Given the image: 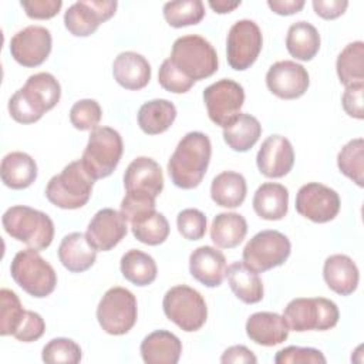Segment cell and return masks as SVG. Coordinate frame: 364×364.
<instances>
[{
	"mask_svg": "<svg viewBox=\"0 0 364 364\" xmlns=\"http://www.w3.org/2000/svg\"><path fill=\"white\" fill-rule=\"evenodd\" d=\"M127 223L128 222L121 212L111 208H104L92 216L85 235L97 250L108 252L127 236Z\"/></svg>",
	"mask_w": 364,
	"mask_h": 364,
	"instance_id": "ac0fdd59",
	"label": "cell"
},
{
	"mask_svg": "<svg viewBox=\"0 0 364 364\" xmlns=\"http://www.w3.org/2000/svg\"><path fill=\"white\" fill-rule=\"evenodd\" d=\"M0 176L7 188L26 189L37 178V164L26 152H10L1 159Z\"/></svg>",
	"mask_w": 364,
	"mask_h": 364,
	"instance_id": "83f0119b",
	"label": "cell"
},
{
	"mask_svg": "<svg viewBox=\"0 0 364 364\" xmlns=\"http://www.w3.org/2000/svg\"><path fill=\"white\" fill-rule=\"evenodd\" d=\"M169 60L185 77L195 82L213 75L219 65L213 46L198 34L176 38Z\"/></svg>",
	"mask_w": 364,
	"mask_h": 364,
	"instance_id": "5b68a950",
	"label": "cell"
},
{
	"mask_svg": "<svg viewBox=\"0 0 364 364\" xmlns=\"http://www.w3.org/2000/svg\"><path fill=\"white\" fill-rule=\"evenodd\" d=\"M131 230L136 240L144 245L158 246L164 243L169 236V223L164 213L152 212L151 215L139 219L131 225Z\"/></svg>",
	"mask_w": 364,
	"mask_h": 364,
	"instance_id": "f35d334b",
	"label": "cell"
},
{
	"mask_svg": "<svg viewBox=\"0 0 364 364\" xmlns=\"http://www.w3.org/2000/svg\"><path fill=\"white\" fill-rule=\"evenodd\" d=\"M10 273L13 280L36 299L50 296L57 286V273L53 266L40 256L38 250L30 247L16 253Z\"/></svg>",
	"mask_w": 364,
	"mask_h": 364,
	"instance_id": "8992f818",
	"label": "cell"
},
{
	"mask_svg": "<svg viewBox=\"0 0 364 364\" xmlns=\"http://www.w3.org/2000/svg\"><path fill=\"white\" fill-rule=\"evenodd\" d=\"M94 182L81 159L73 161L48 181L46 198L57 208L80 209L90 200Z\"/></svg>",
	"mask_w": 364,
	"mask_h": 364,
	"instance_id": "277c9868",
	"label": "cell"
},
{
	"mask_svg": "<svg viewBox=\"0 0 364 364\" xmlns=\"http://www.w3.org/2000/svg\"><path fill=\"white\" fill-rule=\"evenodd\" d=\"M119 267L122 276L139 287L154 283L158 274V267L154 257L138 249H131L124 253Z\"/></svg>",
	"mask_w": 364,
	"mask_h": 364,
	"instance_id": "e575fe53",
	"label": "cell"
},
{
	"mask_svg": "<svg viewBox=\"0 0 364 364\" xmlns=\"http://www.w3.org/2000/svg\"><path fill=\"white\" fill-rule=\"evenodd\" d=\"M337 165L343 175L361 188L364 185V139L348 141L337 155Z\"/></svg>",
	"mask_w": 364,
	"mask_h": 364,
	"instance_id": "8d00e7d4",
	"label": "cell"
},
{
	"mask_svg": "<svg viewBox=\"0 0 364 364\" xmlns=\"http://www.w3.org/2000/svg\"><path fill=\"white\" fill-rule=\"evenodd\" d=\"M155 199L152 195L145 192L129 191L125 193L121 202V215L128 223H135L139 219L155 212Z\"/></svg>",
	"mask_w": 364,
	"mask_h": 364,
	"instance_id": "b9f144b4",
	"label": "cell"
},
{
	"mask_svg": "<svg viewBox=\"0 0 364 364\" xmlns=\"http://www.w3.org/2000/svg\"><path fill=\"white\" fill-rule=\"evenodd\" d=\"M212 155L210 139L199 131L188 132L168 161V173L175 186L193 189L200 185Z\"/></svg>",
	"mask_w": 364,
	"mask_h": 364,
	"instance_id": "6da1fadb",
	"label": "cell"
},
{
	"mask_svg": "<svg viewBox=\"0 0 364 364\" xmlns=\"http://www.w3.org/2000/svg\"><path fill=\"white\" fill-rule=\"evenodd\" d=\"M164 17L175 28L193 26L205 17V6L200 0L168 1L164 4Z\"/></svg>",
	"mask_w": 364,
	"mask_h": 364,
	"instance_id": "74e56055",
	"label": "cell"
},
{
	"mask_svg": "<svg viewBox=\"0 0 364 364\" xmlns=\"http://www.w3.org/2000/svg\"><path fill=\"white\" fill-rule=\"evenodd\" d=\"M220 361L223 364H230V363H235V364H240V363H257V358L256 355L253 354L252 350H249L247 347L245 346H232L229 348H226L220 357Z\"/></svg>",
	"mask_w": 364,
	"mask_h": 364,
	"instance_id": "816d5d0a",
	"label": "cell"
},
{
	"mask_svg": "<svg viewBox=\"0 0 364 364\" xmlns=\"http://www.w3.org/2000/svg\"><path fill=\"white\" fill-rule=\"evenodd\" d=\"M225 255L212 246H199L189 256V272L195 280L206 287H218L226 276Z\"/></svg>",
	"mask_w": 364,
	"mask_h": 364,
	"instance_id": "ffe728a7",
	"label": "cell"
},
{
	"mask_svg": "<svg viewBox=\"0 0 364 364\" xmlns=\"http://www.w3.org/2000/svg\"><path fill=\"white\" fill-rule=\"evenodd\" d=\"M164 313L181 330L198 331L208 318V307L202 294L185 284L171 287L162 300Z\"/></svg>",
	"mask_w": 364,
	"mask_h": 364,
	"instance_id": "30bf717a",
	"label": "cell"
},
{
	"mask_svg": "<svg viewBox=\"0 0 364 364\" xmlns=\"http://www.w3.org/2000/svg\"><path fill=\"white\" fill-rule=\"evenodd\" d=\"M97 252L85 233L73 232L63 237L58 246V259L68 272L81 273L95 263Z\"/></svg>",
	"mask_w": 364,
	"mask_h": 364,
	"instance_id": "d4e9b609",
	"label": "cell"
},
{
	"mask_svg": "<svg viewBox=\"0 0 364 364\" xmlns=\"http://www.w3.org/2000/svg\"><path fill=\"white\" fill-rule=\"evenodd\" d=\"M124 144L118 131L109 127H97L91 131L81 162L97 181L109 176L119 164Z\"/></svg>",
	"mask_w": 364,
	"mask_h": 364,
	"instance_id": "ba28073f",
	"label": "cell"
},
{
	"mask_svg": "<svg viewBox=\"0 0 364 364\" xmlns=\"http://www.w3.org/2000/svg\"><path fill=\"white\" fill-rule=\"evenodd\" d=\"M158 81L161 84V87L169 92L173 94H185L188 92L195 81L189 80L188 77H185L172 63L169 58H166L158 71Z\"/></svg>",
	"mask_w": 364,
	"mask_h": 364,
	"instance_id": "bcb514c9",
	"label": "cell"
},
{
	"mask_svg": "<svg viewBox=\"0 0 364 364\" xmlns=\"http://www.w3.org/2000/svg\"><path fill=\"white\" fill-rule=\"evenodd\" d=\"M337 75L346 87L364 84V43L353 41L347 44L337 57Z\"/></svg>",
	"mask_w": 364,
	"mask_h": 364,
	"instance_id": "d590c367",
	"label": "cell"
},
{
	"mask_svg": "<svg viewBox=\"0 0 364 364\" xmlns=\"http://www.w3.org/2000/svg\"><path fill=\"white\" fill-rule=\"evenodd\" d=\"M341 104L347 115L363 119L364 118V84H354L346 87L341 97Z\"/></svg>",
	"mask_w": 364,
	"mask_h": 364,
	"instance_id": "681fc988",
	"label": "cell"
},
{
	"mask_svg": "<svg viewBox=\"0 0 364 364\" xmlns=\"http://www.w3.org/2000/svg\"><path fill=\"white\" fill-rule=\"evenodd\" d=\"M179 233L188 240H199L206 233V216L195 208L183 209L176 216Z\"/></svg>",
	"mask_w": 364,
	"mask_h": 364,
	"instance_id": "ee69618b",
	"label": "cell"
},
{
	"mask_svg": "<svg viewBox=\"0 0 364 364\" xmlns=\"http://www.w3.org/2000/svg\"><path fill=\"white\" fill-rule=\"evenodd\" d=\"M44 331H46V323L43 317L36 311L26 310L23 320L20 321V324L13 333V337L23 343H31L38 340L44 334Z\"/></svg>",
	"mask_w": 364,
	"mask_h": 364,
	"instance_id": "7dc6e473",
	"label": "cell"
},
{
	"mask_svg": "<svg viewBox=\"0 0 364 364\" xmlns=\"http://www.w3.org/2000/svg\"><path fill=\"white\" fill-rule=\"evenodd\" d=\"M102 109L95 100L85 98L77 101L70 109V122L80 131H92L101 121Z\"/></svg>",
	"mask_w": 364,
	"mask_h": 364,
	"instance_id": "7bdbcfd3",
	"label": "cell"
},
{
	"mask_svg": "<svg viewBox=\"0 0 364 364\" xmlns=\"http://www.w3.org/2000/svg\"><path fill=\"white\" fill-rule=\"evenodd\" d=\"M256 215L264 220H280L289 209V191L276 182L262 183L252 200Z\"/></svg>",
	"mask_w": 364,
	"mask_h": 364,
	"instance_id": "4316f807",
	"label": "cell"
},
{
	"mask_svg": "<svg viewBox=\"0 0 364 364\" xmlns=\"http://www.w3.org/2000/svg\"><path fill=\"white\" fill-rule=\"evenodd\" d=\"M181 354V340L168 330L152 331L141 343V355L146 364H176Z\"/></svg>",
	"mask_w": 364,
	"mask_h": 364,
	"instance_id": "484cf974",
	"label": "cell"
},
{
	"mask_svg": "<svg viewBox=\"0 0 364 364\" xmlns=\"http://www.w3.org/2000/svg\"><path fill=\"white\" fill-rule=\"evenodd\" d=\"M247 193L246 179L235 171H225L216 175L210 185L212 200L222 208H237Z\"/></svg>",
	"mask_w": 364,
	"mask_h": 364,
	"instance_id": "f546056e",
	"label": "cell"
},
{
	"mask_svg": "<svg viewBox=\"0 0 364 364\" xmlns=\"http://www.w3.org/2000/svg\"><path fill=\"white\" fill-rule=\"evenodd\" d=\"M283 317L290 330L326 331L337 326L340 318L338 307L324 297H299L289 301Z\"/></svg>",
	"mask_w": 364,
	"mask_h": 364,
	"instance_id": "52a82bcc",
	"label": "cell"
},
{
	"mask_svg": "<svg viewBox=\"0 0 364 364\" xmlns=\"http://www.w3.org/2000/svg\"><path fill=\"white\" fill-rule=\"evenodd\" d=\"M124 188L127 192L136 191L159 196L164 189V175L159 164L148 156L135 158L124 173Z\"/></svg>",
	"mask_w": 364,
	"mask_h": 364,
	"instance_id": "44dd1931",
	"label": "cell"
},
{
	"mask_svg": "<svg viewBox=\"0 0 364 364\" xmlns=\"http://www.w3.org/2000/svg\"><path fill=\"white\" fill-rule=\"evenodd\" d=\"M115 0H80L64 13V26L75 37H88L117 10Z\"/></svg>",
	"mask_w": 364,
	"mask_h": 364,
	"instance_id": "9a60e30c",
	"label": "cell"
},
{
	"mask_svg": "<svg viewBox=\"0 0 364 364\" xmlns=\"http://www.w3.org/2000/svg\"><path fill=\"white\" fill-rule=\"evenodd\" d=\"M30 18L47 20L58 14L63 7L61 0H26L20 3Z\"/></svg>",
	"mask_w": 364,
	"mask_h": 364,
	"instance_id": "c3c4849f",
	"label": "cell"
},
{
	"mask_svg": "<svg viewBox=\"0 0 364 364\" xmlns=\"http://www.w3.org/2000/svg\"><path fill=\"white\" fill-rule=\"evenodd\" d=\"M247 233L246 219L236 212H222L216 215L210 226L212 242L222 249H233Z\"/></svg>",
	"mask_w": 364,
	"mask_h": 364,
	"instance_id": "1f68e13d",
	"label": "cell"
},
{
	"mask_svg": "<svg viewBox=\"0 0 364 364\" xmlns=\"http://www.w3.org/2000/svg\"><path fill=\"white\" fill-rule=\"evenodd\" d=\"M348 7V1L346 0H314L313 9L316 14L324 20H334L344 14Z\"/></svg>",
	"mask_w": 364,
	"mask_h": 364,
	"instance_id": "f907efd6",
	"label": "cell"
},
{
	"mask_svg": "<svg viewBox=\"0 0 364 364\" xmlns=\"http://www.w3.org/2000/svg\"><path fill=\"white\" fill-rule=\"evenodd\" d=\"M240 6V1H226V0H216V1H209V7L218 13V14H226L233 11Z\"/></svg>",
	"mask_w": 364,
	"mask_h": 364,
	"instance_id": "db71d44e",
	"label": "cell"
},
{
	"mask_svg": "<svg viewBox=\"0 0 364 364\" xmlns=\"http://www.w3.org/2000/svg\"><path fill=\"white\" fill-rule=\"evenodd\" d=\"M324 354L313 347L289 346L274 355L276 364H326Z\"/></svg>",
	"mask_w": 364,
	"mask_h": 364,
	"instance_id": "f6af8a7d",
	"label": "cell"
},
{
	"mask_svg": "<svg viewBox=\"0 0 364 364\" xmlns=\"http://www.w3.org/2000/svg\"><path fill=\"white\" fill-rule=\"evenodd\" d=\"M0 334L13 336L23 320L26 310L23 309L18 296L9 289L0 290Z\"/></svg>",
	"mask_w": 364,
	"mask_h": 364,
	"instance_id": "60d3db41",
	"label": "cell"
},
{
	"mask_svg": "<svg viewBox=\"0 0 364 364\" xmlns=\"http://www.w3.org/2000/svg\"><path fill=\"white\" fill-rule=\"evenodd\" d=\"M112 75L122 88L138 91L148 85L151 65L144 55L135 51H124L114 60Z\"/></svg>",
	"mask_w": 364,
	"mask_h": 364,
	"instance_id": "603a6c76",
	"label": "cell"
},
{
	"mask_svg": "<svg viewBox=\"0 0 364 364\" xmlns=\"http://www.w3.org/2000/svg\"><path fill=\"white\" fill-rule=\"evenodd\" d=\"M267 6L276 14L291 16L299 13L304 7V1L303 0H269Z\"/></svg>",
	"mask_w": 364,
	"mask_h": 364,
	"instance_id": "f5cc1de1",
	"label": "cell"
},
{
	"mask_svg": "<svg viewBox=\"0 0 364 364\" xmlns=\"http://www.w3.org/2000/svg\"><path fill=\"white\" fill-rule=\"evenodd\" d=\"M176 118V107L164 98L151 100L138 111V125L148 135H158L171 128Z\"/></svg>",
	"mask_w": 364,
	"mask_h": 364,
	"instance_id": "d6a6232c",
	"label": "cell"
},
{
	"mask_svg": "<svg viewBox=\"0 0 364 364\" xmlns=\"http://www.w3.org/2000/svg\"><path fill=\"white\" fill-rule=\"evenodd\" d=\"M266 85L272 94L282 100H296L307 91L310 77L301 64L284 60L270 65L266 74Z\"/></svg>",
	"mask_w": 364,
	"mask_h": 364,
	"instance_id": "e0dca14e",
	"label": "cell"
},
{
	"mask_svg": "<svg viewBox=\"0 0 364 364\" xmlns=\"http://www.w3.org/2000/svg\"><path fill=\"white\" fill-rule=\"evenodd\" d=\"M1 223L7 235L38 252L47 249L54 239L51 218L30 206L16 205L9 208L3 213Z\"/></svg>",
	"mask_w": 364,
	"mask_h": 364,
	"instance_id": "3957f363",
	"label": "cell"
},
{
	"mask_svg": "<svg viewBox=\"0 0 364 364\" xmlns=\"http://www.w3.org/2000/svg\"><path fill=\"white\" fill-rule=\"evenodd\" d=\"M226 276L233 294L243 303L255 304L263 299L264 289L259 273L246 267L243 262L232 263L226 270Z\"/></svg>",
	"mask_w": 364,
	"mask_h": 364,
	"instance_id": "f1b7e54d",
	"label": "cell"
},
{
	"mask_svg": "<svg viewBox=\"0 0 364 364\" xmlns=\"http://www.w3.org/2000/svg\"><path fill=\"white\" fill-rule=\"evenodd\" d=\"M291 245L286 235L279 230H262L245 246L242 259L246 267L256 273L282 266L290 256Z\"/></svg>",
	"mask_w": 364,
	"mask_h": 364,
	"instance_id": "8fae6325",
	"label": "cell"
},
{
	"mask_svg": "<svg viewBox=\"0 0 364 364\" xmlns=\"http://www.w3.org/2000/svg\"><path fill=\"white\" fill-rule=\"evenodd\" d=\"M138 303L132 291L125 287H111L101 297L97 307V320L101 328L111 336L127 334L136 323Z\"/></svg>",
	"mask_w": 364,
	"mask_h": 364,
	"instance_id": "9c48e42d",
	"label": "cell"
},
{
	"mask_svg": "<svg viewBox=\"0 0 364 364\" xmlns=\"http://www.w3.org/2000/svg\"><path fill=\"white\" fill-rule=\"evenodd\" d=\"M289 326L283 316L272 311L253 313L246 321L247 337L264 347L282 344L289 337Z\"/></svg>",
	"mask_w": 364,
	"mask_h": 364,
	"instance_id": "7402d4cb",
	"label": "cell"
},
{
	"mask_svg": "<svg viewBox=\"0 0 364 364\" xmlns=\"http://www.w3.org/2000/svg\"><path fill=\"white\" fill-rule=\"evenodd\" d=\"M262 46V31L253 20L236 21L230 27L226 40L228 64L236 71L247 70L257 60Z\"/></svg>",
	"mask_w": 364,
	"mask_h": 364,
	"instance_id": "4fadbf2b",
	"label": "cell"
},
{
	"mask_svg": "<svg viewBox=\"0 0 364 364\" xmlns=\"http://www.w3.org/2000/svg\"><path fill=\"white\" fill-rule=\"evenodd\" d=\"M203 102L210 121L226 128L240 114V108L245 102V90L239 82L222 78L205 88Z\"/></svg>",
	"mask_w": 364,
	"mask_h": 364,
	"instance_id": "7c38bea8",
	"label": "cell"
},
{
	"mask_svg": "<svg viewBox=\"0 0 364 364\" xmlns=\"http://www.w3.org/2000/svg\"><path fill=\"white\" fill-rule=\"evenodd\" d=\"M320 34L307 21L293 23L286 36V48L291 57L300 61H310L320 50Z\"/></svg>",
	"mask_w": 364,
	"mask_h": 364,
	"instance_id": "4dcf8cb0",
	"label": "cell"
},
{
	"mask_svg": "<svg viewBox=\"0 0 364 364\" xmlns=\"http://www.w3.org/2000/svg\"><path fill=\"white\" fill-rule=\"evenodd\" d=\"M323 277L328 289L340 296H350L358 287L360 272L347 255H331L323 266Z\"/></svg>",
	"mask_w": 364,
	"mask_h": 364,
	"instance_id": "cb8c5ba5",
	"label": "cell"
},
{
	"mask_svg": "<svg viewBox=\"0 0 364 364\" xmlns=\"http://www.w3.org/2000/svg\"><path fill=\"white\" fill-rule=\"evenodd\" d=\"M41 358L48 364H77L81 361L82 353L74 340L57 337L43 347Z\"/></svg>",
	"mask_w": 364,
	"mask_h": 364,
	"instance_id": "ab89813d",
	"label": "cell"
},
{
	"mask_svg": "<svg viewBox=\"0 0 364 364\" xmlns=\"http://www.w3.org/2000/svg\"><path fill=\"white\" fill-rule=\"evenodd\" d=\"M256 164L262 175L267 178H283L294 165L291 142L283 135H270L256 155Z\"/></svg>",
	"mask_w": 364,
	"mask_h": 364,
	"instance_id": "d6986e66",
	"label": "cell"
},
{
	"mask_svg": "<svg viewBox=\"0 0 364 364\" xmlns=\"http://www.w3.org/2000/svg\"><path fill=\"white\" fill-rule=\"evenodd\" d=\"M260 135L262 125L259 119L246 112H240L230 125L223 128V139L226 145L236 152L249 151L259 141Z\"/></svg>",
	"mask_w": 364,
	"mask_h": 364,
	"instance_id": "836d02e7",
	"label": "cell"
},
{
	"mask_svg": "<svg viewBox=\"0 0 364 364\" xmlns=\"http://www.w3.org/2000/svg\"><path fill=\"white\" fill-rule=\"evenodd\" d=\"M51 46L53 38L48 28L28 26L11 37L10 54L23 67H38L50 55Z\"/></svg>",
	"mask_w": 364,
	"mask_h": 364,
	"instance_id": "2e32d148",
	"label": "cell"
},
{
	"mask_svg": "<svg viewBox=\"0 0 364 364\" xmlns=\"http://www.w3.org/2000/svg\"><path fill=\"white\" fill-rule=\"evenodd\" d=\"M338 193L318 182L303 185L296 195V210L314 223H327L340 212Z\"/></svg>",
	"mask_w": 364,
	"mask_h": 364,
	"instance_id": "5bb4252c",
	"label": "cell"
},
{
	"mask_svg": "<svg viewBox=\"0 0 364 364\" xmlns=\"http://www.w3.org/2000/svg\"><path fill=\"white\" fill-rule=\"evenodd\" d=\"M61 97V87L50 73H37L9 100L10 117L20 124L37 122L47 111L53 109Z\"/></svg>",
	"mask_w": 364,
	"mask_h": 364,
	"instance_id": "7a4b0ae2",
	"label": "cell"
}]
</instances>
